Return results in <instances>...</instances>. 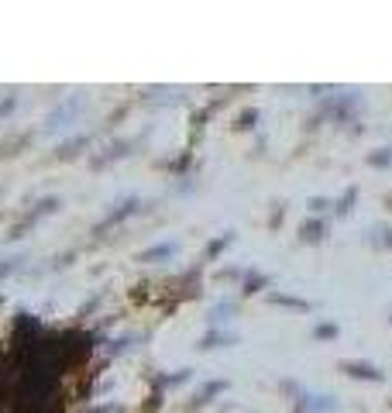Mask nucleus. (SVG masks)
<instances>
[{
    "mask_svg": "<svg viewBox=\"0 0 392 413\" xmlns=\"http://www.w3.org/2000/svg\"><path fill=\"white\" fill-rule=\"evenodd\" d=\"M344 372H348V375H354V379H368V382H382V372L375 369V365H365V362H348V365H344Z\"/></svg>",
    "mask_w": 392,
    "mask_h": 413,
    "instance_id": "1",
    "label": "nucleus"
},
{
    "mask_svg": "<svg viewBox=\"0 0 392 413\" xmlns=\"http://www.w3.org/2000/svg\"><path fill=\"white\" fill-rule=\"evenodd\" d=\"M316 337H334V328L327 324V328H316Z\"/></svg>",
    "mask_w": 392,
    "mask_h": 413,
    "instance_id": "2",
    "label": "nucleus"
}]
</instances>
